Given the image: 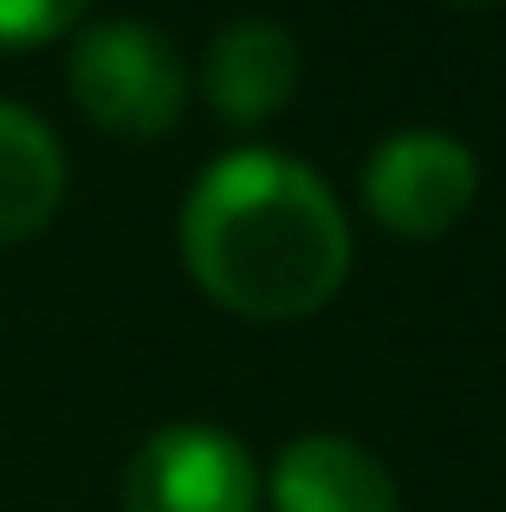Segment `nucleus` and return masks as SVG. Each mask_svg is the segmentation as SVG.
<instances>
[{
  "mask_svg": "<svg viewBox=\"0 0 506 512\" xmlns=\"http://www.w3.org/2000/svg\"><path fill=\"white\" fill-rule=\"evenodd\" d=\"M474 188H481V169L442 130H403L390 137L364 169V201L390 234L409 240H435L474 208Z\"/></svg>",
  "mask_w": 506,
  "mask_h": 512,
  "instance_id": "20e7f679",
  "label": "nucleus"
},
{
  "mask_svg": "<svg viewBox=\"0 0 506 512\" xmlns=\"http://www.w3.org/2000/svg\"><path fill=\"white\" fill-rule=\"evenodd\" d=\"M59 195H65L59 137L26 104L0 98V247L39 234L59 214Z\"/></svg>",
  "mask_w": 506,
  "mask_h": 512,
  "instance_id": "0eeeda50",
  "label": "nucleus"
},
{
  "mask_svg": "<svg viewBox=\"0 0 506 512\" xmlns=\"http://www.w3.org/2000/svg\"><path fill=\"white\" fill-rule=\"evenodd\" d=\"M91 0H0V46H39L65 33Z\"/></svg>",
  "mask_w": 506,
  "mask_h": 512,
  "instance_id": "6e6552de",
  "label": "nucleus"
},
{
  "mask_svg": "<svg viewBox=\"0 0 506 512\" xmlns=\"http://www.w3.org/2000/svg\"><path fill=\"white\" fill-rule=\"evenodd\" d=\"M182 253L208 299L241 318H305L351 273V227L331 188L273 150L221 156L182 208Z\"/></svg>",
  "mask_w": 506,
  "mask_h": 512,
  "instance_id": "f257e3e1",
  "label": "nucleus"
},
{
  "mask_svg": "<svg viewBox=\"0 0 506 512\" xmlns=\"http://www.w3.org/2000/svg\"><path fill=\"white\" fill-rule=\"evenodd\" d=\"M260 474L247 448L221 428H156L124 467V512H253Z\"/></svg>",
  "mask_w": 506,
  "mask_h": 512,
  "instance_id": "7ed1b4c3",
  "label": "nucleus"
},
{
  "mask_svg": "<svg viewBox=\"0 0 506 512\" xmlns=\"http://www.w3.org/2000/svg\"><path fill=\"white\" fill-rule=\"evenodd\" d=\"M72 98L85 104L91 124L117 130V137H163L182 117L189 78H182L176 46L156 26L104 20L72 52Z\"/></svg>",
  "mask_w": 506,
  "mask_h": 512,
  "instance_id": "f03ea898",
  "label": "nucleus"
},
{
  "mask_svg": "<svg viewBox=\"0 0 506 512\" xmlns=\"http://www.w3.org/2000/svg\"><path fill=\"white\" fill-rule=\"evenodd\" d=\"M273 512H403L396 480L344 435H305L273 467Z\"/></svg>",
  "mask_w": 506,
  "mask_h": 512,
  "instance_id": "39448f33",
  "label": "nucleus"
},
{
  "mask_svg": "<svg viewBox=\"0 0 506 512\" xmlns=\"http://www.w3.org/2000/svg\"><path fill=\"white\" fill-rule=\"evenodd\" d=\"M202 91L228 124H260L299 91V46L273 20H234L202 59Z\"/></svg>",
  "mask_w": 506,
  "mask_h": 512,
  "instance_id": "423d86ee",
  "label": "nucleus"
}]
</instances>
